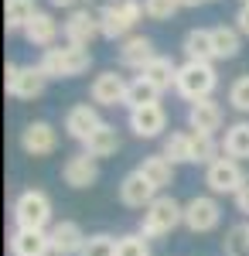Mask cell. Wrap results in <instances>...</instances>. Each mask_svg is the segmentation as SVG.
Wrapping results in <instances>:
<instances>
[{
  "instance_id": "obj_4",
  "label": "cell",
  "mask_w": 249,
  "mask_h": 256,
  "mask_svg": "<svg viewBox=\"0 0 249 256\" xmlns=\"http://www.w3.org/2000/svg\"><path fill=\"white\" fill-rule=\"evenodd\" d=\"M14 222H18V229H41V232H48L52 229V198L44 195L41 188L20 192L18 202H14Z\"/></svg>"
},
{
  "instance_id": "obj_20",
  "label": "cell",
  "mask_w": 249,
  "mask_h": 256,
  "mask_svg": "<svg viewBox=\"0 0 249 256\" xmlns=\"http://www.w3.org/2000/svg\"><path fill=\"white\" fill-rule=\"evenodd\" d=\"M116 150H120V130H116L113 123H99L96 130L89 134V140L82 144V154H89V158H113Z\"/></svg>"
},
{
  "instance_id": "obj_22",
  "label": "cell",
  "mask_w": 249,
  "mask_h": 256,
  "mask_svg": "<svg viewBox=\"0 0 249 256\" xmlns=\"http://www.w3.org/2000/svg\"><path fill=\"white\" fill-rule=\"evenodd\" d=\"M140 76L150 82L157 92H168L171 86H178V65H174L168 55H157V58H154L150 65H147V68L140 72Z\"/></svg>"
},
{
  "instance_id": "obj_7",
  "label": "cell",
  "mask_w": 249,
  "mask_h": 256,
  "mask_svg": "<svg viewBox=\"0 0 249 256\" xmlns=\"http://www.w3.org/2000/svg\"><path fill=\"white\" fill-rule=\"evenodd\" d=\"M242 181H246L242 160H236V158H215L205 168V184H208L212 195H236L242 188Z\"/></svg>"
},
{
  "instance_id": "obj_17",
  "label": "cell",
  "mask_w": 249,
  "mask_h": 256,
  "mask_svg": "<svg viewBox=\"0 0 249 256\" xmlns=\"http://www.w3.org/2000/svg\"><path fill=\"white\" fill-rule=\"evenodd\" d=\"M62 178H65L68 188H89V184H96V181H99L96 158H89V154H76V158H68V160H65V168H62Z\"/></svg>"
},
{
  "instance_id": "obj_26",
  "label": "cell",
  "mask_w": 249,
  "mask_h": 256,
  "mask_svg": "<svg viewBox=\"0 0 249 256\" xmlns=\"http://www.w3.org/2000/svg\"><path fill=\"white\" fill-rule=\"evenodd\" d=\"M34 14H38L34 0H4V24H7V31H24Z\"/></svg>"
},
{
  "instance_id": "obj_30",
  "label": "cell",
  "mask_w": 249,
  "mask_h": 256,
  "mask_svg": "<svg viewBox=\"0 0 249 256\" xmlns=\"http://www.w3.org/2000/svg\"><path fill=\"white\" fill-rule=\"evenodd\" d=\"M215 158H218L215 134H198V130H192V164H205L208 168Z\"/></svg>"
},
{
  "instance_id": "obj_37",
  "label": "cell",
  "mask_w": 249,
  "mask_h": 256,
  "mask_svg": "<svg viewBox=\"0 0 249 256\" xmlns=\"http://www.w3.org/2000/svg\"><path fill=\"white\" fill-rule=\"evenodd\" d=\"M236 28H239V34H249V4L239 7V14H236Z\"/></svg>"
},
{
  "instance_id": "obj_25",
  "label": "cell",
  "mask_w": 249,
  "mask_h": 256,
  "mask_svg": "<svg viewBox=\"0 0 249 256\" xmlns=\"http://www.w3.org/2000/svg\"><path fill=\"white\" fill-rule=\"evenodd\" d=\"M222 150H226V158L249 160V120H239V123L226 126V140H222Z\"/></svg>"
},
{
  "instance_id": "obj_9",
  "label": "cell",
  "mask_w": 249,
  "mask_h": 256,
  "mask_svg": "<svg viewBox=\"0 0 249 256\" xmlns=\"http://www.w3.org/2000/svg\"><path fill=\"white\" fill-rule=\"evenodd\" d=\"M102 34V28H99V14L96 10H72L68 20H65V41L68 44H78V48H89L92 41Z\"/></svg>"
},
{
  "instance_id": "obj_12",
  "label": "cell",
  "mask_w": 249,
  "mask_h": 256,
  "mask_svg": "<svg viewBox=\"0 0 249 256\" xmlns=\"http://www.w3.org/2000/svg\"><path fill=\"white\" fill-rule=\"evenodd\" d=\"M126 86L130 82L123 79L120 72H99L96 79H92V86H89V96H92V102L96 106H120V102H126Z\"/></svg>"
},
{
  "instance_id": "obj_35",
  "label": "cell",
  "mask_w": 249,
  "mask_h": 256,
  "mask_svg": "<svg viewBox=\"0 0 249 256\" xmlns=\"http://www.w3.org/2000/svg\"><path fill=\"white\" fill-rule=\"evenodd\" d=\"M178 7H181V0H144V10H147V18H154V20L174 18Z\"/></svg>"
},
{
  "instance_id": "obj_42",
  "label": "cell",
  "mask_w": 249,
  "mask_h": 256,
  "mask_svg": "<svg viewBox=\"0 0 249 256\" xmlns=\"http://www.w3.org/2000/svg\"><path fill=\"white\" fill-rule=\"evenodd\" d=\"M52 256H55V253H52Z\"/></svg>"
},
{
  "instance_id": "obj_27",
  "label": "cell",
  "mask_w": 249,
  "mask_h": 256,
  "mask_svg": "<svg viewBox=\"0 0 249 256\" xmlns=\"http://www.w3.org/2000/svg\"><path fill=\"white\" fill-rule=\"evenodd\" d=\"M212 44H215V58H236L242 48V34H239V28L218 24V28H212Z\"/></svg>"
},
{
  "instance_id": "obj_2",
  "label": "cell",
  "mask_w": 249,
  "mask_h": 256,
  "mask_svg": "<svg viewBox=\"0 0 249 256\" xmlns=\"http://www.w3.org/2000/svg\"><path fill=\"white\" fill-rule=\"evenodd\" d=\"M178 226H184V205H178L171 195H157L144 208V218H140L136 232H144L147 239H160L168 232H174Z\"/></svg>"
},
{
  "instance_id": "obj_34",
  "label": "cell",
  "mask_w": 249,
  "mask_h": 256,
  "mask_svg": "<svg viewBox=\"0 0 249 256\" xmlns=\"http://www.w3.org/2000/svg\"><path fill=\"white\" fill-rule=\"evenodd\" d=\"M229 106L239 110V113H249V72L239 76V79L229 86Z\"/></svg>"
},
{
  "instance_id": "obj_41",
  "label": "cell",
  "mask_w": 249,
  "mask_h": 256,
  "mask_svg": "<svg viewBox=\"0 0 249 256\" xmlns=\"http://www.w3.org/2000/svg\"><path fill=\"white\" fill-rule=\"evenodd\" d=\"M242 4H249V0H242Z\"/></svg>"
},
{
  "instance_id": "obj_24",
  "label": "cell",
  "mask_w": 249,
  "mask_h": 256,
  "mask_svg": "<svg viewBox=\"0 0 249 256\" xmlns=\"http://www.w3.org/2000/svg\"><path fill=\"white\" fill-rule=\"evenodd\" d=\"M184 55L188 62H212L215 58V44H212V28H192L184 34Z\"/></svg>"
},
{
  "instance_id": "obj_11",
  "label": "cell",
  "mask_w": 249,
  "mask_h": 256,
  "mask_svg": "<svg viewBox=\"0 0 249 256\" xmlns=\"http://www.w3.org/2000/svg\"><path fill=\"white\" fill-rule=\"evenodd\" d=\"M20 147H24V154H31V158H48V154H55V147H58L55 126L44 123V120L28 123L24 134H20Z\"/></svg>"
},
{
  "instance_id": "obj_10",
  "label": "cell",
  "mask_w": 249,
  "mask_h": 256,
  "mask_svg": "<svg viewBox=\"0 0 249 256\" xmlns=\"http://www.w3.org/2000/svg\"><path fill=\"white\" fill-rule=\"evenodd\" d=\"M48 239H52V253H55V256H78L89 236L82 232L78 222L62 218V222H55V226L48 229Z\"/></svg>"
},
{
  "instance_id": "obj_5",
  "label": "cell",
  "mask_w": 249,
  "mask_h": 256,
  "mask_svg": "<svg viewBox=\"0 0 249 256\" xmlns=\"http://www.w3.org/2000/svg\"><path fill=\"white\" fill-rule=\"evenodd\" d=\"M144 14H147V10H144V0H116V4H110V7H102V10H99L102 38H110V41L126 38L130 28H134Z\"/></svg>"
},
{
  "instance_id": "obj_15",
  "label": "cell",
  "mask_w": 249,
  "mask_h": 256,
  "mask_svg": "<svg viewBox=\"0 0 249 256\" xmlns=\"http://www.w3.org/2000/svg\"><path fill=\"white\" fill-rule=\"evenodd\" d=\"M10 256H52V239L41 229H14L10 232Z\"/></svg>"
},
{
  "instance_id": "obj_1",
  "label": "cell",
  "mask_w": 249,
  "mask_h": 256,
  "mask_svg": "<svg viewBox=\"0 0 249 256\" xmlns=\"http://www.w3.org/2000/svg\"><path fill=\"white\" fill-rule=\"evenodd\" d=\"M38 65H41V72H44L48 79H72V76L89 72V65H92V52L65 41V44H52V48H44V55H41Z\"/></svg>"
},
{
  "instance_id": "obj_16",
  "label": "cell",
  "mask_w": 249,
  "mask_h": 256,
  "mask_svg": "<svg viewBox=\"0 0 249 256\" xmlns=\"http://www.w3.org/2000/svg\"><path fill=\"white\" fill-rule=\"evenodd\" d=\"M154 198H157V188L147 184L140 171H130V174L120 181V202H123L126 208H147Z\"/></svg>"
},
{
  "instance_id": "obj_32",
  "label": "cell",
  "mask_w": 249,
  "mask_h": 256,
  "mask_svg": "<svg viewBox=\"0 0 249 256\" xmlns=\"http://www.w3.org/2000/svg\"><path fill=\"white\" fill-rule=\"evenodd\" d=\"M116 256H150V239L144 232L116 236Z\"/></svg>"
},
{
  "instance_id": "obj_6",
  "label": "cell",
  "mask_w": 249,
  "mask_h": 256,
  "mask_svg": "<svg viewBox=\"0 0 249 256\" xmlns=\"http://www.w3.org/2000/svg\"><path fill=\"white\" fill-rule=\"evenodd\" d=\"M44 82L48 76L41 72V65H7V72H4L7 96L14 99H38L44 92Z\"/></svg>"
},
{
  "instance_id": "obj_40",
  "label": "cell",
  "mask_w": 249,
  "mask_h": 256,
  "mask_svg": "<svg viewBox=\"0 0 249 256\" xmlns=\"http://www.w3.org/2000/svg\"><path fill=\"white\" fill-rule=\"evenodd\" d=\"M99 4H102V7H110V4H116V0H99ZM102 7H99V10H102Z\"/></svg>"
},
{
  "instance_id": "obj_29",
  "label": "cell",
  "mask_w": 249,
  "mask_h": 256,
  "mask_svg": "<svg viewBox=\"0 0 249 256\" xmlns=\"http://www.w3.org/2000/svg\"><path fill=\"white\" fill-rule=\"evenodd\" d=\"M157 99H160V92H157V89H154L144 76H136V79L126 86V102H123V106L140 110V106H150V102H157Z\"/></svg>"
},
{
  "instance_id": "obj_33",
  "label": "cell",
  "mask_w": 249,
  "mask_h": 256,
  "mask_svg": "<svg viewBox=\"0 0 249 256\" xmlns=\"http://www.w3.org/2000/svg\"><path fill=\"white\" fill-rule=\"evenodd\" d=\"M78 256H116V239L106 236V232H96V236L86 239V246H82Z\"/></svg>"
},
{
  "instance_id": "obj_13",
  "label": "cell",
  "mask_w": 249,
  "mask_h": 256,
  "mask_svg": "<svg viewBox=\"0 0 249 256\" xmlns=\"http://www.w3.org/2000/svg\"><path fill=\"white\" fill-rule=\"evenodd\" d=\"M168 126V113L160 102H150V106H140V110H130V130H134L140 140H154L164 134Z\"/></svg>"
},
{
  "instance_id": "obj_31",
  "label": "cell",
  "mask_w": 249,
  "mask_h": 256,
  "mask_svg": "<svg viewBox=\"0 0 249 256\" xmlns=\"http://www.w3.org/2000/svg\"><path fill=\"white\" fill-rule=\"evenodd\" d=\"M222 253L226 256H249V222H236L229 232H226Z\"/></svg>"
},
{
  "instance_id": "obj_21",
  "label": "cell",
  "mask_w": 249,
  "mask_h": 256,
  "mask_svg": "<svg viewBox=\"0 0 249 256\" xmlns=\"http://www.w3.org/2000/svg\"><path fill=\"white\" fill-rule=\"evenodd\" d=\"M136 171H140V174H144V181H147V184H154L157 192H164L168 184H174V164L164 158V154H150V158H144Z\"/></svg>"
},
{
  "instance_id": "obj_18",
  "label": "cell",
  "mask_w": 249,
  "mask_h": 256,
  "mask_svg": "<svg viewBox=\"0 0 249 256\" xmlns=\"http://www.w3.org/2000/svg\"><path fill=\"white\" fill-rule=\"evenodd\" d=\"M222 106L215 102V99H198L192 102V110H188V126L198 130V134H215V130H222Z\"/></svg>"
},
{
  "instance_id": "obj_8",
  "label": "cell",
  "mask_w": 249,
  "mask_h": 256,
  "mask_svg": "<svg viewBox=\"0 0 249 256\" xmlns=\"http://www.w3.org/2000/svg\"><path fill=\"white\" fill-rule=\"evenodd\" d=\"M222 222V205L215 202V195H194L192 202H184V226L192 232H212Z\"/></svg>"
},
{
  "instance_id": "obj_39",
  "label": "cell",
  "mask_w": 249,
  "mask_h": 256,
  "mask_svg": "<svg viewBox=\"0 0 249 256\" xmlns=\"http://www.w3.org/2000/svg\"><path fill=\"white\" fill-rule=\"evenodd\" d=\"M198 4H205V0H181V7H198Z\"/></svg>"
},
{
  "instance_id": "obj_23",
  "label": "cell",
  "mask_w": 249,
  "mask_h": 256,
  "mask_svg": "<svg viewBox=\"0 0 249 256\" xmlns=\"http://www.w3.org/2000/svg\"><path fill=\"white\" fill-rule=\"evenodd\" d=\"M24 38L31 41V44H38V48H52L55 38H58V20L52 18V14L38 10V14L31 18V24L24 28Z\"/></svg>"
},
{
  "instance_id": "obj_3",
  "label": "cell",
  "mask_w": 249,
  "mask_h": 256,
  "mask_svg": "<svg viewBox=\"0 0 249 256\" xmlns=\"http://www.w3.org/2000/svg\"><path fill=\"white\" fill-rule=\"evenodd\" d=\"M218 86V76L212 68V62H184L178 65V92L188 99V102H198V99H212Z\"/></svg>"
},
{
  "instance_id": "obj_36",
  "label": "cell",
  "mask_w": 249,
  "mask_h": 256,
  "mask_svg": "<svg viewBox=\"0 0 249 256\" xmlns=\"http://www.w3.org/2000/svg\"><path fill=\"white\" fill-rule=\"evenodd\" d=\"M232 198H236V208H239L242 216H249V178L242 181V188H239V192H236Z\"/></svg>"
},
{
  "instance_id": "obj_14",
  "label": "cell",
  "mask_w": 249,
  "mask_h": 256,
  "mask_svg": "<svg viewBox=\"0 0 249 256\" xmlns=\"http://www.w3.org/2000/svg\"><path fill=\"white\" fill-rule=\"evenodd\" d=\"M99 123V110L92 106V102H78V106H72L68 113H65V134L72 140H78V144H86L89 140V134L96 130Z\"/></svg>"
},
{
  "instance_id": "obj_19",
  "label": "cell",
  "mask_w": 249,
  "mask_h": 256,
  "mask_svg": "<svg viewBox=\"0 0 249 256\" xmlns=\"http://www.w3.org/2000/svg\"><path fill=\"white\" fill-rule=\"evenodd\" d=\"M154 58H157V52H154V41L147 34H134V38L123 41V48H120V62L126 68H136V72H144Z\"/></svg>"
},
{
  "instance_id": "obj_38",
  "label": "cell",
  "mask_w": 249,
  "mask_h": 256,
  "mask_svg": "<svg viewBox=\"0 0 249 256\" xmlns=\"http://www.w3.org/2000/svg\"><path fill=\"white\" fill-rule=\"evenodd\" d=\"M52 4H55V7H72L76 0H52Z\"/></svg>"
},
{
  "instance_id": "obj_28",
  "label": "cell",
  "mask_w": 249,
  "mask_h": 256,
  "mask_svg": "<svg viewBox=\"0 0 249 256\" xmlns=\"http://www.w3.org/2000/svg\"><path fill=\"white\" fill-rule=\"evenodd\" d=\"M160 154L171 160V164H192V134H181V130L168 134Z\"/></svg>"
}]
</instances>
